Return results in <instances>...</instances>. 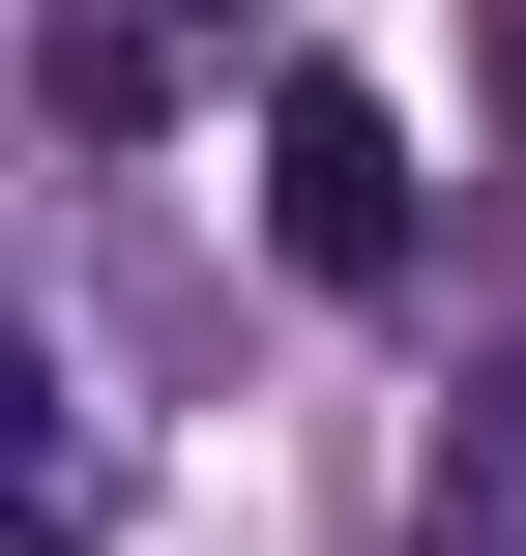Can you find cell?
Returning a JSON list of instances; mask_svg holds the SVG:
<instances>
[{
    "label": "cell",
    "instance_id": "cell-1",
    "mask_svg": "<svg viewBox=\"0 0 526 556\" xmlns=\"http://www.w3.org/2000/svg\"><path fill=\"white\" fill-rule=\"evenodd\" d=\"M264 235H293V293H410V147H381L351 59L264 88Z\"/></svg>",
    "mask_w": 526,
    "mask_h": 556
},
{
    "label": "cell",
    "instance_id": "cell-2",
    "mask_svg": "<svg viewBox=\"0 0 526 556\" xmlns=\"http://www.w3.org/2000/svg\"><path fill=\"white\" fill-rule=\"evenodd\" d=\"M439 556H526V381L469 410V440H439Z\"/></svg>",
    "mask_w": 526,
    "mask_h": 556
}]
</instances>
